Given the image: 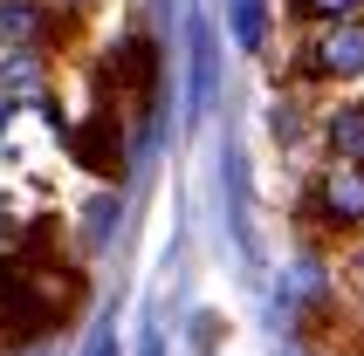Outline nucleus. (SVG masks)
<instances>
[{
  "label": "nucleus",
  "instance_id": "9b49d317",
  "mask_svg": "<svg viewBox=\"0 0 364 356\" xmlns=\"http://www.w3.org/2000/svg\"><path fill=\"white\" fill-rule=\"evenodd\" d=\"M69 7H82V14H90V7H97V0H69Z\"/></svg>",
  "mask_w": 364,
  "mask_h": 356
},
{
  "label": "nucleus",
  "instance_id": "0eeeda50",
  "mask_svg": "<svg viewBox=\"0 0 364 356\" xmlns=\"http://www.w3.org/2000/svg\"><path fill=\"white\" fill-rule=\"evenodd\" d=\"M289 14L316 28V21H344V14H364V0H289Z\"/></svg>",
  "mask_w": 364,
  "mask_h": 356
},
{
  "label": "nucleus",
  "instance_id": "9d476101",
  "mask_svg": "<svg viewBox=\"0 0 364 356\" xmlns=\"http://www.w3.org/2000/svg\"><path fill=\"white\" fill-rule=\"evenodd\" d=\"M358 301H364V254H358Z\"/></svg>",
  "mask_w": 364,
  "mask_h": 356
},
{
  "label": "nucleus",
  "instance_id": "f03ea898",
  "mask_svg": "<svg viewBox=\"0 0 364 356\" xmlns=\"http://www.w3.org/2000/svg\"><path fill=\"white\" fill-rule=\"evenodd\" d=\"M296 76L303 82H358L364 76V14L303 28V41H296Z\"/></svg>",
  "mask_w": 364,
  "mask_h": 356
},
{
  "label": "nucleus",
  "instance_id": "39448f33",
  "mask_svg": "<svg viewBox=\"0 0 364 356\" xmlns=\"http://www.w3.org/2000/svg\"><path fill=\"white\" fill-rule=\"evenodd\" d=\"M110 82L131 89L138 103H151V89H159V48H151L144 35H131L124 48H110V62H103V89H110Z\"/></svg>",
  "mask_w": 364,
  "mask_h": 356
},
{
  "label": "nucleus",
  "instance_id": "20e7f679",
  "mask_svg": "<svg viewBox=\"0 0 364 356\" xmlns=\"http://www.w3.org/2000/svg\"><path fill=\"white\" fill-rule=\"evenodd\" d=\"M69 151H76V165H90L97 178H117L124 172V123H117V110H110V103L90 110V117L69 130Z\"/></svg>",
  "mask_w": 364,
  "mask_h": 356
},
{
  "label": "nucleus",
  "instance_id": "423d86ee",
  "mask_svg": "<svg viewBox=\"0 0 364 356\" xmlns=\"http://www.w3.org/2000/svg\"><path fill=\"white\" fill-rule=\"evenodd\" d=\"M323 151L330 158H350V165H364V103H337V110H323Z\"/></svg>",
  "mask_w": 364,
  "mask_h": 356
},
{
  "label": "nucleus",
  "instance_id": "1a4fd4ad",
  "mask_svg": "<svg viewBox=\"0 0 364 356\" xmlns=\"http://www.w3.org/2000/svg\"><path fill=\"white\" fill-rule=\"evenodd\" d=\"M82 356H117V336H97L90 350H82Z\"/></svg>",
  "mask_w": 364,
  "mask_h": 356
},
{
  "label": "nucleus",
  "instance_id": "7ed1b4c3",
  "mask_svg": "<svg viewBox=\"0 0 364 356\" xmlns=\"http://www.w3.org/2000/svg\"><path fill=\"white\" fill-rule=\"evenodd\" d=\"M62 35H69V21H62L55 0H0V48L7 55H55Z\"/></svg>",
  "mask_w": 364,
  "mask_h": 356
},
{
  "label": "nucleus",
  "instance_id": "f257e3e1",
  "mask_svg": "<svg viewBox=\"0 0 364 356\" xmlns=\"http://www.w3.org/2000/svg\"><path fill=\"white\" fill-rule=\"evenodd\" d=\"M296 213H303L316 233H330V240H358L364 233V165H350V158L316 165L303 199H296Z\"/></svg>",
  "mask_w": 364,
  "mask_h": 356
},
{
  "label": "nucleus",
  "instance_id": "6e6552de",
  "mask_svg": "<svg viewBox=\"0 0 364 356\" xmlns=\"http://www.w3.org/2000/svg\"><path fill=\"white\" fill-rule=\"evenodd\" d=\"M14 240H21V219H14V206L0 199V254H14Z\"/></svg>",
  "mask_w": 364,
  "mask_h": 356
}]
</instances>
